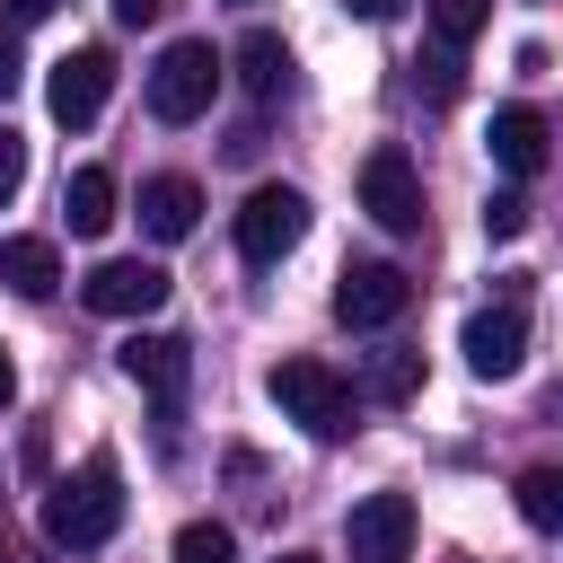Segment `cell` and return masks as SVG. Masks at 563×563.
I'll list each match as a JSON object with an SVG mask.
<instances>
[{"mask_svg":"<svg viewBox=\"0 0 563 563\" xmlns=\"http://www.w3.org/2000/svg\"><path fill=\"white\" fill-rule=\"evenodd\" d=\"M123 528V466L97 449V457H79L53 493H44V537L62 545V554H88V545H106Z\"/></svg>","mask_w":563,"mask_h":563,"instance_id":"cell-1","label":"cell"},{"mask_svg":"<svg viewBox=\"0 0 563 563\" xmlns=\"http://www.w3.org/2000/svg\"><path fill=\"white\" fill-rule=\"evenodd\" d=\"M264 387H273V405H282V413H290L308 440H352V431H361V422H352V413H361L352 378H343L334 361H317V352L273 361V378H264Z\"/></svg>","mask_w":563,"mask_h":563,"instance_id":"cell-2","label":"cell"},{"mask_svg":"<svg viewBox=\"0 0 563 563\" xmlns=\"http://www.w3.org/2000/svg\"><path fill=\"white\" fill-rule=\"evenodd\" d=\"M211 88H220V53H211V35H176V44L150 62V114H158V123H194V114H211Z\"/></svg>","mask_w":563,"mask_h":563,"instance_id":"cell-3","label":"cell"},{"mask_svg":"<svg viewBox=\"0 0 563 563\" xmlns=\"http://www.w3.org/2000/svg\"><path fill=\"white\" fill-rule=\"evenodd\" d=\"M299 238H308V194L299 185H255L238 202V255L246 264H282Z\"/></svg>","mask_w":563,"mask_h":563,"instance_id":"cell-4","label":"cell"},{"mask_svg":"<svg viewBox=\"0 0 563 563\" xmlns=\"http://www.w3.org/2000/svg\"><path fill=\"white\" fill-rule=\"evenodd\" d=\"M361 211H369L378 229H396V238L422 229V176H413V158H405L396 141H378V150L361 158Z\"/></svg>","mask_w":563,"mask_h":563,"instance_id":"cell-5","label":"cell"},{"mask_svg":"<svg viewBox=\"0 0 563 563\" xmlns=\"http://www.w3.org/2000/svg\"><path fill=\"white\" fill-rule=\"evenodd\" d=\"M106 97H114V53L106 44H79V53H62L53 62V79H44V106H53V123H97L106 114Z\"/></svg>","mask_w":563,"mask_h":563,"instance_id":"cell-6","label":"cell"},{"mask_svg":"<svg viewBox=\"0 0 563 563\" xmlns=\"http://www.w3.org/2000/svg\"><path fill=\"white\" fill-rule=\"evenodd\" d=\"M167 264H150V255H106L88 282H79V299L97 308V317H150V308H167Z\"/></svg>","mask_w":563,"mask_h":563,"instance_id":"cell-7","label":"cell"},{"mask_svg":"<svg viewBox=\"0 0 563 563\" xmlns=\"http://www.w3.org/2000/svg\"><path fill=\"white\" fill-rule=\"evenodd\" d=\"M413 308V282L396 273V264H343V282H334V317L352 325V334H378V325H396Z\"/></svg>","mask_w":563,"mask_h":563,"instance_id":"cell-8","label":"cell"},{"mask_svg":"<svg viewBox=\"0 0 563 563\" xmlns=\"http://www.w3.org/2000/svg\"><path fill=\"white\" fill-rule=\"evenodd\" d=\"M343 545H352V563H405V554H413V493H369V501H352Z\"/></svg>","mask_w":563,"mask_h":563,"instance_id":"cell-9","label":"cell"},{"mask_svg":"<svg viewBox=\"0 0 563 563\" xmlns=\"http://www.w3.org/2000/svg\"><path fill=\"white\" fill-rule=\"evenodd\" d=\"M457 352H466V369H475V378H510V369L528 361V317H519V299L475 308V317H466V334H457Z\"/></svg>","mask_w":563,"mask_h":563,"instance_id":"cell-10","label":"cell"},{"mask_svg":"<svg viewBox=\"0 0 563 563\" xmlns=\"http://www.w3.org/2000/svg\"><path fill=\"white\" fill-rule=\"evenodd\" d=\"M114 361H123V378H132V387H150V396L176 413V396H185V378H194V352H185V334H132Z\"/></svg>","mask_w":563,"mask_h":563,"instance_id":"cell-11","label":"cell"},{"mask_svg":"<svg viewBox=\"0 0 563 563\" xmlns=\"http://www.w3.org/2000/svg\"><path fill=\"white\" fill-rule=\"evenodd\" d=\"M545 158H554L545 114H537V106H501V114H493V167H501L510 185H528V176H545Z\"/></svg>","mask_w":563,"mask_h":563,"instance_id":"cell-12","label":"cell"},{"mask_svg":"<svg viewBox=\"0 0 563 563\" xmlns=\"http://www.w3.org/2000/svg\"><path fill=\"white\" fill-rule=\"evenodd\" d=\"M141 229H150L158 246L194 238V229H202V185H194V176H150V185H141Z\"/></svg>","mask_w":563,"mask_h":563,"instance_id":"cell-13","label":"cell"},{"mask_svg":"<svg viewBox=\"0 0 563 563\" xmlns=\"http://www.w3.org/2000/svg\"><path fill=\"white\" fill-rule=\"evenodd\" d=\"M238 79H246V97H255V106L290 97V44H282L273 26H246V44H238Z\"/></svg>","mask_w":563,"mask_h":563,"instance_id":"cell-14","label":"cell"},{"mask_svg":"<svg viewBox=\"0 0 563 563\" xmlns=\"http://www.w3.org/2000/svg\"><path fill=\"white\" fill-rule=\"evenodd\" d=\"M0 282H9L18 299H53V290H62L53 238H0Z\"/></svg>","mask_w":563,"mask_h":563,"instance_id":"cell-15","label":"cell"},{"mask_svg":"<svg viewBox=\"0 0 563 563\" xmlns=\"http://www.w3.org/2000/svg\"><path fill=\"white\" fill-rule=\"evenodd\" d=\"M62 220H70V238H106L114 229V176L106 167H79L62 185Z\"/></svg>","mask_w":563,"mask_h":563,"instance_id":"cell-16","label":"cell"},{"mask_svg":"<svg viewBox=\"0 0 563 563\" xmlns=\"http://www.w3.org/2000/svg\"><path fill=\"white\" fill-rule=\"evenodd\" d=\"M519 519L545 528V537L563 528V475H554V466H528V475H519Z\"/></svg>","mask_w":563,"mask_h":563,"instance_id":"cell-17","label":"cell"},{"mask_svg":"<svg viewBox=\"0 0 563 563\" xmlns=\"http://www.w3.org/2000/svg\"><path fill=\"white\" fill-rule=\"evenodd\" d=\"M176 563H238V537L220 519H185L176 528Z\"/></svg>","mask_w":563,"mask_h":563,"instance_id":"cell-18","label":"cell"},{"mask_svg":"<svg viewBox=\"0 0 563 563\" xmlns=\"http://www.w3.org/2000/svg\"><path fill=\"white\" fill-rule=\"evenodd\" d=\"M369 387H378L387 405H405V396L422 387V352H378V361H369Z\"/></svg>","mask_w":563,"mask_h":563,"instance_id":"cell-19","label":"cell"},{"mask_svg":"<svg viewBox=\"0 0 563 563\" xmlns=\"http://www.w3.org/2000/svg\"><path fill=\"white\" fill-rule=\"evenodd\" d=\"M484 18H493V0H431V26H440L449 53H457L466 35H484Z\"/></svg>","mask_w":563,"mask_h":563,"instance_id":"cell-20","label":"cell"},{"mask_svg":"<svg viewBox=\"0 0 563 563\" xmlns=\"http://www.w3.org/2000/svg\"><path fill=\"white\" fill-rule=\"evenodd\" d=\"M519 229H528V194H519V185L484 194V238H519Z\"/></svg>","mask_w":563,"mask_h":563,"instance_id":"cell-21","label":"cell"},{"mask_svg":"<svg viewBox=\"0 0 563 563\" xmlns=\"http://www.w3.org/2000/svg\"><path fill=\"white\" fill-rule=\"evenodd\" d=\"M422 88H431V106H449V97H457V53H449V44L422 62Z\"/></svg>","mask_w":563,"mask_h":563,"instance_id":"cell-22","label":"cell"},{"mask_svg":"<svg viewBox=\"0 0 563 563\" xmlns=\"http://www.w3.org/2000/svg\"><path fill=\"white\" fill-rule=\"evenodd\" d=\"M18 185H26V141H18L9 123H0V202H9Z\"/></svg>","mask_w":563,"mask_h":563,"instance_id":"cell-23","label":"cell"},{"mask_svg":"<svg viewBox=\"0 0 563 563\" xmlns=\"http://www.w3.org/2000/svg\"><path fill=\"white\" fill-rule=\"evenodd\" d=\"M18 70H26V62H18V26H0V106H9V88H18Z\"/></svg>","mask_w":563,"mask_h":563,"instance_id":"cell-24","label":"cell"},{"mask_svg":"<svg viewBox=\"0 0 563 563\" xmlns=\"http://www.w3.org/2000/svg\"><path fill=\"white\" fill-rule=\"evenodd\" d=\"M114 18L123 26H150V18H167V0H114Z\"/></svg>","mask_w":563,"mask_h":563,"instance_id":"cell-25","label":"cell"},{"mask_svg":"<svg viewBox=\"0 0 563 563\" xmlns=\"http://www.w3.org/2000/svg\"><path fill=\"white\" fill-rule=\"evenodd\" d=\"M343 9H352V18H396L405 0H343Z\"/></svg>","mask_w":563,"mask_h":563,"instance_id":"cell-26","label":"cell"},{"mask_svg":"<svg viewBox=\"0 0 563 563\" xmlns=\"http://www.w3.org/2000/svg\"><path fill=\"white\" fill-rule=\"evenodd\" d=\"M9 405H18V361L0 352V413H9Z\"/></svg>","mask_w":563,"mask_h":563,"instance_id":"cell-27","label":"cell"},{"mask_svg":"<svg viewBox=\"0 0 563 563\" xmlns=\"http://www.w3.org/2000/svg\"><path fill=\"white\" fill-rule=\"evenodd\" d=\"M62 0H9V18H53Z\"/></svg>","mask_w":563,"mask_h":563,"instance_id":"cell-28","label":"cell"},{"mask_svg":"<svg viewBox=\"0 0 563 563\" xmlns=\"http://www.w3.org/2000/svg\"><path fill=\"white\" fill-rule=\"evenodd\" d=\"M282 563H317V554H282Z\"/></svg>","mask_w":563,"mask_h":563,"instance_id":"cell-29","label":"cell"}]
</instances>
